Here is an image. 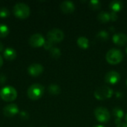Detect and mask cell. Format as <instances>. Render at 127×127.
Segmentation results:
<instances>
[{
    "instance_id": "d6986e66",
    "label": "cell",
    "mask_w": 127,
    "mask_h": 127,
    "mask_svg": "<svg viewBox=\"0 0 127 127\" xmlns=\"http://www.w3.org/2000/svg\"><path fill=\"white\" fill-rule=\"evenodd\" d=\"M61 92V89L56 84H51L48 86V92L52 95H58Z\"/></svg>"
},
{
    "instance_id": "e575fe53",
    "label": "cell",
    "mask_w": 127,
    "mask_h": 127,
    "mask_svg": "<svg viewBox=\"0 0 127 127\" xmlns=\"http://www.w3.org/2000/svg\"></svg>"
},
{
    "instance_id": "7402d4cb",
    "label": "cell",
    "mask_w": 127,
    "mask_h": 127,
    "mask_svg": "<svg viewBox=\"0 0 127 127\" xmlns=\"http://www.w3.org/2000/svg\"><path fill=\"white\" fill-rule=\"evenodd\" d=\"M50 53H51V56L54 59H58L61 56V51L57 47H54L53 48H51L50 50Z\"/></svg>"
},
{
    "instance_id": "4fadbf2b",
    "label": "cell",
    "mask_w": 127,
    "mask_h": 127,
    "mask_svg": "<svg viewBox=\"0 0 127 127\" xmlns=\"http://www.w3.org/2000/svg\"><path fill=\"white\" fill-rule=\"evenodd\" d=\"M60 10L64 13H72L75 10L74 4L70 1H64L60 5Z\"/></svg>"
},
{
    "instance_id": "9c48e42d",
    "label": "cell",
    "mask_w": 127,
    "mask_h": 127,
    "mask_svg": "<svg viewBox=\"0 0 127 127\" xmlns=\"http://www.w3.org/2000/svg\"><path fill=\"white\" fill-rule=\"evenodd\" d=\"M44 71L43 66L39 63H33L28 68V74L32 77H38L42 74Z\"/></svg>"
},
{
    "instance_id": "ba28073f",
    "label": "cell",
    "mask_w": 127,
    "mask_h": 127,
    "mask_svg": "<svg viewBox=\"0 0 127 127\" xmlns=\"http://www.w3.org/2000/svg\"><path fill=\"white\" fill-rule=\"evenodd\" d=\"M30 45L33 48H40L44 45L45 40L43 36L40 33H34L31 35L28 39Z\"/></svg>"
},
{
    "instance_id": "603a6c76",
    "label": "cell",
    "mask_w": 127,
    "mask_h": 127,
    "mask_svg": "<svg viewBox=\"0 0 127 127\" xmlns=\"http://www.w3.org/2000/svg\"><path fill=\"white\" fill-rule=\"evenodd\" d=\"M97 38H98L101 41H106L109 38V33L106 31H100L97 34Z\"/></svg>"
},
{
    "instance_id": "7a4b0ae2",
    "label": "cell",
    "mask_w": 127,
    "mask_h": 127,
    "mask_svg": "<svg viewBox=\"0 0 127 127\" xmlns=\"http://www.w3.org/2000/svg\"><path fill=\"white\" fill-rule=\"evenodd\" d=\"M45 92V87L39 83H34L28 89V97L32 100H37L40 99Z\"/></svg>"
},
{
    "instance_id": "836d02e7",
    "label": "cell",
    "mask_w": 127,
    "mask_h": 127,
    "mask_svg": "<svg viewBox=\"0 0 127 127\" xmlns=\"http://www.w3.org/2000/svg\"><path fill=\"white\" fill-rule=\"evenodd\" d=\"M126 52H127V48H126Z\"/></svg>"
},
{
    "instance_id": "44dd1931",
    "label": "cell",
    "mask_w": 127,
    "mask_h": 127,
    "mask_svg": "<svg viewBox=\"0 0 127 127\" xmlns=\"http://www.w3.org/2000/svg\"><path fill=\"white\" fill-rule=\"evenodd\" d=\"M89 7L93 10H100L101 7V3L98 0H92L89 3Z\"/></svg>"
},
{
    "instance_id": "1f68e13d",
    "label": "cell",
    "mask_w": 127,
    "mask_h": 127,
    "mask_svg": "<svg viewBox=\"0 0 127 127\" xmlns=\"http://www.w3.org/2000/svg\"><path fill=\"white\" fill-rule=\"evenodd\" d=\"M93 127H104V126H103V125H95V126H94Z\"/></svg>"
},
{
    "instance_id": "e0dca14e",
    "label": "cell",
    "mask_w": 127,
    "mask_h": 127,
    "mask_svg": "<svg viewBox=\"0 0 127 127\" xmlns=\"http://www.w3.org/2000/svg\"><path fill=\"white\" fill-rule=\"evenodd\" d=\"M97 18L102 23H106V22L111 21L110 13H109L107 11H103V12L99 13Z\"/></svg>"
},
{
    "instance_id": "cb8c5ba5",
    "label": "cell",
    "mask_w": 127,
    "mask_h": 127,
    "mask_svg": "<svg viewBox=\"0 0 127 127\" xmlns=\"http://www.w3.org/2000/svg\"><path fill=\"white\" fill-rule=\"evenodd\" d=\"M10 16V10L7 7H1L0 8V17L1 18H7Z\"/></svg>"
},
{
    "instance_id": "9a60e30c",
    "label": "cell",
    "mask_w": 127,
    "mask_h": 127,
    "mask_svg": "<svg viewBox=\"0 0 127 127\" xmlns=\"http://www.w3.org/2000/svg\"><path fill=\"white\" fill-rule=\"evenodd\" d=\"M16 56H17V53L16 50L13 49V48L7 47L4 51V57L7 60H13L16 59Z\"/></svg>"
},
{
    "instance_id": "2e32d148",
    "label": "cell",
    "mask_w": 127,
    "mask_h": 127,
    "mask_svg": "<svg viewBox=\"0 0 127 127\" xmlns=\"http://www.w3.org/2000/svg\"><path fill=\"white\" fill-rule=\"evenodd\" d=\"M109 8L112 10V12L118 13V12H120L122 10V8L124 7V3L121 1L114 0V1H112L109 3Z\"/></svg>"
},
{
    "instance_id": "ffe728a7",
    "label": "cell",
    "mask_w": 127,
    "mask_h": 127,
    "mask_svg": "<svg viewBox=\"0 0 127 127\" xmlns=\"http://www.w3.org/2000/svg\"><path fill=\"white\" fill-rule=\"evenodd\" d=\"M9 28L4 24H0V38H4L9 34Z\"/></svg>"
},
{
    "instance_id": "4dcf8cb0",
    "label": "cell",
    "mask_w": 127,
    "mask_h": 127,
    "mask_svg": "<svg viewBox=\"0 0 127 127\" xmlns=\"http://www.w3.org/2000/svg\"><path fill=\"white\" fill-rule=\"evenodd\" d=\"M3 48H4V46H3L2 43H1V42H0V52H1V51H2Z\"/></svg>"
},
{
    "instance_id": "8992f818",
    "label": "cell",
    "mask_w": 127,
    "mask_h": 127,
    "mask_svg": "<svg viewBox=\"0 0 127 127\" xmlns=\"http://www.w3.org/2000/svg\"><path fill=\"white\" fill-rule=\"evenodd\" d=\"M65 34L63 31L59 28H53L50 30L47 33V39L48 41L54 43H59L62 42L64 39Z\"/></svg>"
},
{
    "instance_id": "f546056e",
    "label": "cell",
    "mask_w": 127,
    "mask_h": 127,
    "mask_svg": "<svg viewBox=\"0 0 127 127\" xmlns=\"http://www.w3.org/2000/svg\"><path fill=\"white\" fill-rule=\"evenodd\" d=\"M2 65H3V58H2V57L0 55V68H1Z\"/></svg>"
},
{
    "instance_id": "52a82bcc",
    "label": "cell",
    "mask_w": 127,
    "mask_h": 127,
    "mask_svg": "<svg viewBox=\"0 0 127 127\" xmlns=\"http://www.w3.org/2000/svg\"><path fill=\"white\" fill-rule=\"evenodd\" d=\"M95 116L100 123H107L110 120V113L107 109L104 107H98L95 110Z\"/></svg>"
},
{
    "instance_id": "ac0fdd59",
    "label": "cell",
    "mask_w": 127,
    "mask_h": 127,
    "mask_svg": "<svg viewBox=\"0 0 127 127\" xmlns=\"http://www.w3.org/2000/svg\"><path fill=\"white\" fill-rule=\"evenodd\" d=\"M77 45L82 49H87L89 47V41L86 37L80 36L77 40Z\"/></svg>"
},
{
    "instance_id": "5bb4252c",
    "label": "cell",
    "mask_w": 127,
    "mask_h": 127,
    "mask_svg": "<svg viewBox=\"0 0 127 127\" xmlns=\"http://www.w3.org/2000/svg\"><path fill=\"white\" fill-rule=\"evenodd\" d=\"M112 114L115 118V122L117 124V126L119 125L120 124H121V121L124 116V111L118 107H115L112 110Z\"/></svg>"
},
{
    "instance_id": "277c9868",
    "label": "cell",
    "mask_w": 127,
    "mask_h": 127,
    "mask_svg": "<svg viewBox=\"0 0 127 127\" xmlns=\"http://www.w3.org/2000/svg\"><path fill=\"white\" fill-rule=\"evenodd\" d=\"M0 97L5 102L14 101L17 97V91L13 86H4L0 90Z\"/></svg>"
},
{
    "instance_id": "484cf974",
    "label": "cell",
    "mask_w": 127,
    "mask_h": 127,
    "mask_svg": "<svg viewBox=\"0 0 127 127\" xmlns=\"http://www.w3.org/2000/svg\"><path fill=\"white\" fill-rule=\"evenodd\" d=\"M110 18H111V21H116L118 18L117 13L115 12H110Z\"/></svg>"
},
{
    "instance_id": "3957f363",
    "label": "cell",
    "mask_w": 127,
    "mask_h": 127,
    "mask_svg": "<svg viewBox=\"0 0 127 127\" xmlns=\"http://www.w3.org/2000/svg\"><path fill=\"white\" fill-rule=\"evenodd\" d=\"M124 59V54L121 51L116 49V48H112L109 51H107L106 54V60L108 63L111 65H117L121 63V61Z\"/></svg>"
},
{
    "instance_id": "f1b7e54d",
    "label": "cell",
    "mask_w": 127,
    "mask_h": 127,
    "mask_svg": "<svg viewBox=\"0 0 127 127\" xmlns=\"http://www.w3.org/2000/svg\"><path fill=\"white\" fill-rule=\"evenodd\" d=\"M117 127H127V124H125V123H121V124H120L119 125H118Z\"/></svg>"
},
{
    "instance_id": "4316f807",
    "label": "cell",
    "mask_w": 127,
    "mask_h": 127,
    "mask_svg": "<svg viewBox=\"0 0 127 127\" xmlns=\"http://www.w3.org/2000/svg\"><path fill=\"white\" fill-rule=\"evenodd\" d=\"M4 82H6V77L0 74V84H4Z\"/></svg>"
},
{
    "instance_id": "5b68a950",
    "label": "cell",
    "mask_w": 127,
    "mask_h": 127,
    "mask_svg": "<svg viewBox=\"0 0 127 127\" xmlns=\"http://www.w3.org/2000/svg\"><path fill=\"white\" fill-rule=\"evenodd\" d=\"M113 90L109 86H100L97 88L95 92V97L98 100H104L111 98L113 95Z\"/></svg>"
},
{
    "instance_id": "7c38bea8",
    "label": "cell",
    "mask_w": 127,
    "mask_h": 127,
    "mask_svg": "<svg viewBox=\"0 0 127 127\" xmlns=\"http://www.w3.org/2000/svg\"><path fill=\"white\" fill-rule=\"evenodd\" d=\"M113 42L118 46H124L127 44V35L124 33H118L114 34L112 37Z\"/></svg>"
},
{
    "instance_id": "8fae6325",
    "label": "cell",
    "mask_w": 127,
    "mask_h": 127,
    "mask_svg": "<svg viewBox=\"0 0 127 127\" xmlns=\"http://www.w3.org/2000/svg\"><path fill=\"white\" fill-rule=\"evenodd\" d=\"M4 115L6 117L11 118L19 113V108L18 106L15 103H10L4 106L3 109Z\"/></svg>"
},
{
    "instance_id": "d4e9b609",
    "label": "cell",
    "mask_w": 127,
    "mask_h": 127,
    "mask_svg": "<svg viewBox=\"0 0 127 127\" xmlns=\"http://www.w3.org/2000/svg\"><path fill=\"white\" fill-rule=\"evenodd\" d=\"M44 48H45V49H46V50H51V48H54V44L52 43V42H49V41H45V44H44Z\"/></svg>"
},
{
    "instance_id": "6da1fadb",
    "label": "cell",
    "mask_w": 127,
    "mask_h": 127,
    "mask_svg": "<svg viewBox=\"0 0 127 127\" xmlns=\"http://www.w3.org/2000/svg\"><path fill=\"white\" fill-rule=\"evenodd\" d=\"M13 13L16 17L21 19H27L30 16L31 9H30V7L27 4L19 2V3H16L13 6Z\"/></svg>"
},
{
    "instance_id": "30bf717a",
    "label": "cell",
    "mask_w": 127,
    "mask_h": 127,
    "mask_svg": "<svg viewBox=\"0 0 127 127\" xmlns=\"http://www.w3.org/2000/svg\"><path fill=\"white\" fill-rule=\"evenodd\" d=\"M105 81L111 85L117 84L121 80V75L118 72L115 71H111L108 72L105 76Z\"/></svg>"
},
{
    "instance_id": "d6a6232c",
    "label": "cell",
    "mask_w": 127,
    "mask_h": 127,
    "mask_svg": "<svg viewBox=\"0 0 127 127\" xmlns=\"http://www.w3.org/2000/svg\"><path fill=\"white\" fill-rule=\"evenodd\" d=\"M125 121H126V122L127 123V114L126 115V116H125Z\"/></svg>"
},
{
    "instance_id": "83f0119b",
    "label": "cell",
    "mask_w": 127,
    "mask_h": 127,
    "mask_svg": "<svg viewBox=\"0 0 127 127\" xmlns=\"http://www.w3.org/2000/svg\"><path fill=\"white\" fill-rule=\"evenodd\" d=\"M20 116H21V118H22L23 119H27V118H28V115L26 112H22L20 113Z\"/></svg>"
}]
</instances>
